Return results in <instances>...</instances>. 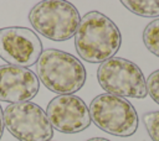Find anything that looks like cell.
Masks as SVG:
<instances>
[{
  "label": "cell",
  "instance_id": "obj_16",
  "mask_svg": "<svg viewBox=\"0 0 159 141\" xmlns=\"http://www.w3.org/2000/svg\"><path fill=\"white\" fill-rule=\"evenodd\" d=\"M50 141H51V140H50Z\"/></svg>",
  "mask_w": 159,
  "mask_h": 141
},
{
  "label": "cell",
  "instance_id": "obj_7",
  "mask_svg": "<svg viewBox=\"0 0 159 141\" xmlns=\"http://www.w3.org/2000/svg\"><path fill=\"white\" fill-rule=\"evenodd\" d=\"M42 53V42L35 31L11 26L0 28V58L10 66L27 68L37 63Z\"/></svg>",
  "mask_w": 159,
  "mask_h": 141
},
{
  "label": "cell",
  "instance_id": "obj_14",
  "mask_svg": "<svg viewBox=\"0 0 159 141\" xmlns=\"http://www.w3.org/2000/svg\"><path fill=\"white\" fill-rule=\"evenodd\" d=\"M4 111L1 109V105H0V140H1V136H2V132H4Z\"/></svg>",
  "mask_w": 159,
  "mask_h": 141
},
{
  "label": "cell",
  "instance_id": "obj_9",
  "mask_svg": "<svg viewBox=\"0 0 159 141\" xmlns=\"http://www.w3.org/2000/svg\"><path fill=\"white\" fill-rule=\"evenodd\" d=\"M40 89L37 75L29 68L0 66V101L11 104L30 101Z\"/></svg>",
  "mask_w": 159,
  "mask_h": 141
},
{
  "label": "cell",
  "instance_id": "obj_13",
  "mask_svg": "<svg viewBox=\"0 0 159 141\" xmlns=\"http://www.w3.org/2000/svg\"><path fill=\"white\" fill-rule=\"evenodd\" d=\"M147 93L159 105V69L154 70L145 80Z\"/></svg>",
  "mask_w": 159,
  "mask_h": 141
},
{
  "label": "cell",
  "instance_id": "obj_2",
  "mask_svg": "<svg viewBox=\"0 0 159 141\" xmlns=\"http://www.w3.org/2000/svg\"><path fill=\"white\" fill-rule=\"evenodd\" d=\"M36 73L48 90L60 95H72L86 83V69L75 56L55 48L42 51L37 63Z\"/></svg>",
  "mask_w": 159,
  "mask_h": 141
},
{
  "label": "cell",
  "instance_id": "obj_8",
  "mask_svg": "<svg viewBox=\"0 0 159 141\" xmlns=\"http://www.w3.org/2000/svg\"><path fill=\"white\" fill-rule=\"evenodd\" d=\"M46 116L57 131L77 134L91 125L89 110L77 95H57L46 108Z\"/></svg>",
  "mask_w": 159,
  "mask_h": 141
},
{
  "label": "cell",
  "instance_id": "obj_4",
  "mask_svg": "<svg viewBox=\"0 0 159 141\" xmlns=\"http://www.w3.org/2000/svg\"><path fill=\"white\" fill-rule=\"evenodd\" d=\"M88 110L97 127L111 135L128 137L138 129L137 111L124 98L99 94L91 101Z\"/></svg>",
  "mask_w": 159,
  "mask_h": 141
},
{
  "label": "cell",
  "instance_id": "obj_3",
  "mask_svg": "<svg viewBox=\"0 0 159 141\" xmlns=\"http://www.w3.org/2000/svg\"><path fill=\"white\" fill-rule=\"evenodd\" d=\"M29 21L40 35L60 42L75 36L81 16L68 1L45 0L37 2L30 10Z\"/></svg>",
  "mask_w": 159,
  "mask_h": 141
},
{
  "label": "cell",
  "instance_id": "obj_11",
  "mask_svg": "<svg viewBox=\"0 0 159 141\" xmlns=\"http://www.w3.org/2000/svg\"><path fill=\"white\" fill-rule=\"evenodd\" d=\"M143 42L149 52L159 57V19L147 25L143 31Z\"/></svg>",
  "mask_w": 159,
  "mask_h": 141
},
{
  "label": "cell",
  "instance_id": "obj_15",
  "mask_svg": "<svg viewBox=\"0 0 159 141\" xmlns=\"http://www.w3.org/2000/svg\"><path fill=\"white\" fill-rule=\"evenodd\" d=\"M87 141H111V140L104 139V137H92V139H89V140H87Z\"/></svg>",
  "mask_w": 159,
  "mask_h": 141
},
{
  "label": "cell",
  "instance_id": "obj_12",
  "mask_svg": "<svg viewBox=\"0 0 159 141\" xmlns=\"http://www.w3.org/2000/svg\"><path fill=\"white\" fill-rule=\"evenodd\" d=\"M143 122L153 141H159V110L149 111L143 115Z\"/></svg>",
  "mask_w": 159,
  "mask_h": 141
},
{
  "label": "cell",
  "instance_id": "obj_6",
  "mask_svg": "<svg viewBox=\"0 0 159 141\" xmlns=\"http://www.w3.org/2000/svg\"><path fill=\"white\" fill-rule=\"evenodd\" d=\"M4 124L19 141H50L53 136V129L45 110L32 101L7 105Z\"/></svg>",
  "mask_w": 159,
  "mask_h": 141
},
{
  "label": "cell",
  "instance_id": "obj_1",
  "mask_svg": "<svg viewBox=\"0 0 159 141\" xmlns=\"http://www.w3.org/2000/svg\"><path fill=\"white\" fill-rule=\"evenodd\" d=\"M122 43L118 26L104 14L87 12L75 33L78 56L89 63H103L116 56Z\"/></svg>",
  "mask_w": 159,
  "mask_h": 141
},
{
  "label": "cell",
  "instance_id": "obj_10",
  "mask_svg": "<svg viewBox=\"0 0 159 141\" xmlns=\"http://www.w3.org/2000/svg\"><path fill=\"white\" fill-rule=\"evenodd\" d=\"M122 5L142 17L159 16V0H123Z\"/></svg>",
  "mask_w": 159,
  "mask_h": 141
},
{
  "label": "cell",
  "instance_id": "obj_5",
  "mask_svg": "<svg viewBox=\"0 0 159 141\" xmlns=\"http://www.w3.org/2000/svg\"><path fill=\"white\" fill-rule=\"evenodd\" d=\"M97 79L102 89L111 95L142 99L148 94L142 69L122 57H113L101 63Z\"/></svg>",
  "mask_w": 159,
  "mask_h": 141
}]
</instances>
